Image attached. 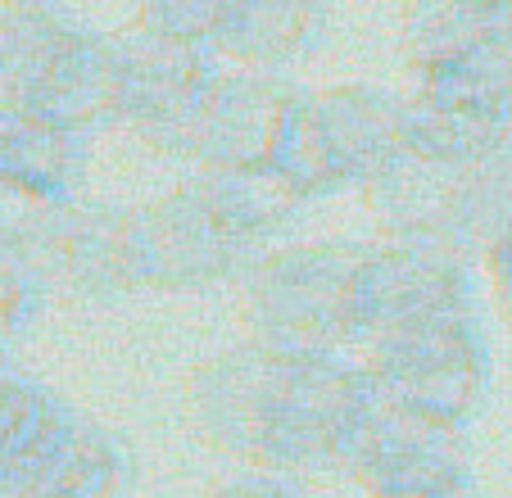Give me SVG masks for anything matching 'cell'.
I'll use <instances>...</instances> for the list:
<instances>
[{"instance_id": "6da1fadb", "label": "cell", "mask_w": 512, "mask_h": 498, "mask_svg": "<svg viewBox=\"0 0 512 498\" xmlns=\"http://www.w3.org/2000/svg\"><path fill=\"white\" fill-rule=\"evenodd\" d=\"M372 399L349 354H286L241 340L186 372V431L241 467L313 476L340 471L345 444Z\"/></svg>"}, {"instance_id": "7a4b0ae2", "label": "cell", "mask_w": 512, "mask_h": 498, "mask_svg": "<svg viewBox=\"0 0 512 498\" xmlns=\"http://www.w3.org/2000/svg\"><path fill=\"white\" fill-rule=\"evenodd\" d=\"M300 209L272 168H191L164 195L132 204L136 290L241 286Z\"/></svg>"}, {"instance_id": "3957f363", "label": "cell", "mask_w": 512, "mask_h": 498, "mask_svg": "<svg viewBox=\"0 0 512 498\" xmlns=\"http://www.w3.org/2000/svg\"><path fill=\"white\" fill-rule=\"evenodd\" d=\"M363 209L381 236H435L481 263L512 227V150L445 163L395 145L363 186Z\"/></svg>"}, {"instance_id": "277c9868", "label": "cell", "mask_w": 512, "mask_h": 498, "mask_svg": "<svg viewBox=\"0 0 512 498\" xmlns=\"http://www.w3.org/2000/svg\"><path fill=\"white\" fill-rule=\"evenodd\" d=\"M363 245L368 240H304L268 249L241 281L245 340L286 354L354 358V277Z\"/></svg>"}, {"instance_id": "5b68a950", "label": "cell", "mask_w": 512, "mask_h": 498, "mask_svg": "<svg viewBox=\"0 0 512 498\" xmlns=\"http://www.w3.org/2000/svg\"><path fill=\"white\" fill-rule=\"evenodd\" d=\"M0 100L78 132L109 123V37L55 0H0Z\"/></svg>"}, {"instance_id": "8992f818", "label": "cell", "mask_w": 512, "mask_h": 498, "mask_svg": "<svg viewBox=\"0 0 512 498\" xmlns=\"http://www.w3.org/2000/svg\"><path fill=\"white\" fill-rule=\"evenodd\" d=\"M399 145V96L377 87L295 91L281 114L268 168L304 204L336 195L345 186H368V177Z\"/></svg>"}, {"instance_id": "52a82bcc", "label": "cell", "mask_w": 512, "mask_h": 498, "mask_svg": "<svg viewBox=\"0 0 512 498\" xmlns=\"http://www.w3.org/2000/svg\"><path fill=\"white\" fill-rule=\"evenodd\" d=\"M399 145L445 163L512 150V37L413 73V91L399 96Z\"/></svg>"}, {"instance_id": "ba28073f", "label": "cell", "mask_w": 512, "mask_h": 498, "mask_svg": "<svg viewBox=\"0 0 512 498\" xmlns=\"http://www.w3.org/2000/svg\"><path fill=\"white\" fill-rule=\"evenodd\" d=\"M340 476L354 480L363 498L454 494L476 485L472 426L395 403L372 385V399L340 458Z\"/></svg>"}, {"instance_id": "9c48e42d", "label": "cell", "mask_w": 512, "mask_h": 498, "mask_svg": "<svg viewBox=\"0 0 512 498\" xmlns=\"http://www.w3.org/2000/svg\"><path fill=\"white\" fill-rule=\"evenodd\" d=\"M472 263L435 236H381L363 245L354 277L358 349L440 317H476ZM354 349V358H358Z\"/></svg>"}, {"instance_id": "30bf717a", "label": "cell", "mask_w": 512, "mask_h": 498, "mask_svg": "<svg viewBox=\"0 0 512 498\" xmlns=\"http://www.w3.org/2000/svg\"><path fill=\"white\" fill-rule=\"evenodd\" d=\"M109 37V123L123 127L150 154H173L182 123L191 118L218 59L177 32L145 19H127Z\"/></svg>"}, {"instance_id": "8fae6325", "label": "cell", "mask_w": 512, "mask_h": 498, "mask_svg": "<svg viewBox=\"0 0 512 498\" xmlns=\"http://www.w3.org/2000/svg\"><path fill=\"white\" fill-rule=\"evenodd\" d=\"M358 363L386 399L472 426L490 390V349L481 317H440L358 349Z\"/></svg>"}, {"instance_id": "7c38bea8", "label": "cell", "mask_w": 512, "mask_h": 498, "mask_svg": "<svg viewBox=\"0 0 512 498\" xmlns=\"http://www.w3.org/2000/svg\"><path fill=\"white\" fill-rule=\"evenodd\" d=\"M295 91L300 87L286 73L218 64L168 159H182L186 168H268L281 114Z\"/></svg>"}, {"instance_id": "4fadbf2b", "label": "cell", "mask_w": 512, "mask_h": 498, "mask_svg": "<svg viewBox=\"0 0 512 498\" xmlns=\"http://www.w3.org/2000/svg\"><path fill=\"white\" fill-rule=\"evenodd\" d=\"M46 290L78 304H109L136 290L132 277V204L73 200L55 213L32 249Z\"/></svg>"}, {"instance_id": "5bb4252c", "label": "cell", "mask_w": 512, "mask_h": 498, "mask_svg": "<svg viewBox=\"0 0 512 498\" xmlns=\"http://www.w3.org/2000/svg\"><path fill=\"white\" fill-rule=\"evenodd\" d=\"M82 412L28 372L14 354H0V498H32L73 435Z\"/></svg>"}, {"instance_id": "9a60e30c", "label": "cell", "mask_w": 512, "mask_h": 498, "mask_svg": "<svg viewBox=\"0 0 512 498\" xmlns=\"http://www.w3.org/2000/svg\"><path fill=\"white\" fill-rule=\"evenodd\" d=\"M331 0H227L209 55L232 68L286 73L327 32Z\"/></svg>"}, {"instance_id": "2e32d148", "label": "cell", "mask_w": 512, "mask_h": 498, "mask_svg": "<svg viewBox=\"0 0 512 498\" xmlns=\"http://www.w3.org/2000/svg\"><path fill=\"white\" fill-rule=\"evenodd\" d=\"M87 177V132L0 100V186L41 204H73Z\"/></svg>"}, {"instance_id": "e0dca14e", "label": "cell", "mask_w": 512, "mask_h": 498, "mask_svg": "<svg viewBox=\"0 0 512 498\" xmlns=\"http://www.w3.org/2000/svg\"><path fill=\"white\" fill-rule=\"evenodd\" d=\"M499 37H512V0H404L399 10V55L408 73Z\"/></svg>"}, {"instance_id": "ac0fdd59", "label": "cell", "mask_w": 512, "mask_h": 498, "mask_svg": "<svg viewBox=\"0 0 512 498\" xmlns=\"http://www.w3.org/2000/svg\"><path fill=\"white\" fill-rule=\"evenodd\" d=\"M46 304V277L28 249L0 245V354H14L23 336L41 317Z\"/></svg>"}, {"instance_id": "d6986e66", "label": "cell", "mask_w": 512, "mask_h": 498, "mask_svg": "<svg viewBox=\"0 0 512 498\" xmlns=\"http://www.w3.org/2000/svg\"><path fill=\"white\" fill-rule=\"evenodd\" d=\"M227 0H136V19L155 23L164 32H177L186 41H200L209 50V37L223 19Z\"/></svg>"}, {"instance_id": "ffe728a7", "label": "cell", "mask_w": 512, "mask_h": 498, "mask_svg": "<svg viewBox=\"0 0 512 498\" xmlns=\"http://www.w3.org/2000/svg\"><path fill=\"white\" fill-rule=\"evenodd\" d=\"M204 498H304L295 476H281V471H259V467H241L218 476Z\"/></svg>"}, {"instance_id": "44dd1931", "label": "cell", "mask_w": 512, "mask_h": 498, "mask_svg": "<svg viewBox=\"0 0 512 498\" xmlns=\"http://www.w3.org/2000/svg\"><path fill=\"white\" fill-rule=\"evenodd\" d=\"M481 268H485V277H490L494 304H499L503 322L512 326V227L481 254Z\"/></svg>"}, {"instance_id": "7402d4cb", "label": "cell", "mask_w": 512, "mask_h": 498, "mask_svg": "<svg viewBox=\"0 0 512 498\" xmlns=\"http://www.w3.org/2000/svg\"><path fill=\"white\" fill-rule=\"evenodd\" d=\"M417 498H481V494H476V485H467V489H454V494H417Z\"/></svg>"}]
</instances>
